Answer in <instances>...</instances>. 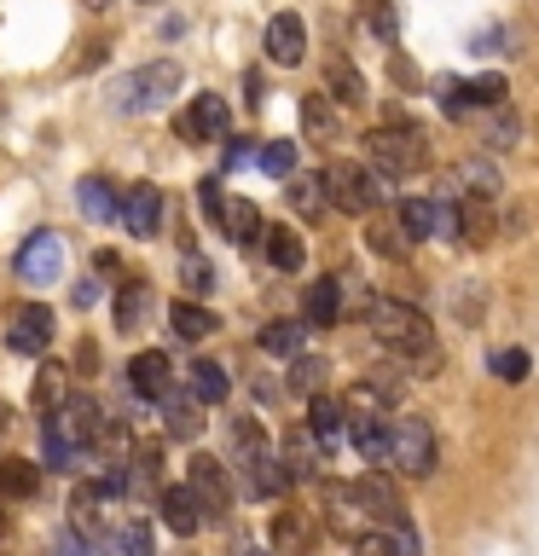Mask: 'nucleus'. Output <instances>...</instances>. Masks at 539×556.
<instances>
[{
	"label": "nucleus",
	"mask_w": 539,
	"mask_h": 556,
	"mask_svg": "<svg viewBox=\"0 0 539 556\" xmlns=\"http://www.w3.org/2000/svg\"><path fill=\"white\" fill-rule=\"evenodd\" d=\"M365 325H372V337L389 348V354L424 359L435 348V330H429V319L412 302H372V307H365Z\"/></svg>",
	"instance_id": "1"
},
{
	"label": "nucleus",
	"mask_w": 539,
	"mask_h": 556,
	"mask_svg": "<svg viewBox=\"0 0 539 556\" xmlns=\"http://www.w3.org/2000/svg\"><path fill=\"white\" fill-rule=\"evenodd\" d=\"M365 156H372L377 174L406 180V174H417V168L429 163V146H424V134H417V128H406V122H389V128L365 134Z\"/></svg>",
	"instance_id": "2"
},
{
	"label": "nucleus",
	"mask_w": 539,
	"mask_h": 556,
	"mask_svg": "<svg viewBox=\"0 0 539 556\" xmlns=\"http://www.w3.org/2000/svg\"><path fill=\"white\" fill-rule=\"evenodd\" d=\"M180 93V64L174 59H151V64H139L134 76H122L116 81V111H134V116H146V111H163V104Z\"/></svg>",
	"instance_id": "3"
},
{
	"label": "nucleus",
	"mask_w": 539,
	"mask_h": 556,
	"mask_svg": "<svg viewBox=\"0 0 539 556\" xmlns=\"http://www.w3.org/2000/svg\"><path fill=\"white\" fill-rule=\"evenodd\" d=\"M319 180H325V198L337 203L342 215H372L377 198H383L377 168H365V163H330Z\"/></svg>",
	"instance_id": "4"
},
{
	"label": "nucleus",
	"mask_w": 539,
	"mask_h": 556,
	"mask_svg": "<svg viewBox=\"0 0 539 556\" xmlns=\"http://www.w3.org/2000/svg\"><path fill=\"white\" fill-rule=\"evenodd\" d=\"M47 424L59 429L76 452H93V446H99V429H104V412H99L93 394H64L59 406L47 412Z\"/></svg>",
	"instance_id": "5"
},
{
	"label": "nucleus",
	"mask_w": 539,
	"mask_h": 556,
	"mask_svg": "<svg viewBox=\"0 0 539 556\" xmlns=\"http://www.w3.org/2000/svg\"><path fill=\"white\" fill-rule=\"evenodd\" d=\"M186 486H191V498H198L203 521H226V516H233V481H226V464L221 458L198 452L191 469H186Z\"/></svg>",
	"instance_id": "6"
},
{
	"label": "nucleus",
	"mask_w": 539,
	"mask_h": 556,
	"mask_svg": "<svg viewBox=\"0 0 539 556\" xmlns=\"http://www.w3.org/2000/svg\"><path fill=\"white\" fill-rule=\"evenodd\" d=\"M389 464L400 469V476H429L435 469V434L424 417H400V424H389Z\"/></svg>",
	"instance_id": "7"
},
{
	"label": "nucleus",
	"mask_w": 539,
	"mask_h": 556,
	"mask_svg": "<svg viewBox=\"0 0 539 556\" xmlns=\"http://www.w3.org/2000/svg\"><path fill=\"white\" fill-rule=\"evenodd\" d=\"M17 278L24 285H59L64 278V238L59 232H29L17 250Z\"/></svg>",
	"instance_id": "8"
},
{
	"label": "nucleus",
	"mask_w": 539,
	"mask_h": 556,
	"mask_svg": "<svg viewBox=\"0 0 539 556\" xmlns=\"http://www.w3.org/2000/svg\"><path fill=\"white\" fill-rule=\"evenodd\" d=\"M226 128H233V116H226V99H221V93H198L180 116H174V134H180L186 146H203V139H226Z\"/></svg>",
	"instance_id": "9"
},
{
	"label": "nucleus",
	"mask_w": 539,
	"mask_h": 556,
	"mask_svg": "<svg viewBox=\"0 0 539 556\" xmlns=\"http://www.w3.org/2000/svg\"><path fill=\"white\" fill-rule=\"evenodd\" d=\"M348 486H354V498H360L365 521H383V528H389V521L406 516V504H400L394 481L383 476V469H365V476H360V481H348Z\"/></svg>",
	"instance_id": "10"
},
{
	"label": "nucleus",
	"mask_w": 539,
	"mask_h": 556,
	"mask_svg": "<svg viewBox=\"0 0 539 556\" xmlns=\"http://www.w3.org/2000/svg\"><path fill=\"white\" fill-rule=\"evenodd\" d=\"M7 342H12V354H47V342H52V307L47 302H24L12 313V325H7Z\"/></svg>",
	"instance_id": "11"
},
{
	"label": "nucleus",
	"mask_w": 539,
	"mask_h": 556,
	"mask_svg": "<svg viewBox=\"0 0 539 556\" xmlns=\"http://www.w3.org/2000/svg\"><path fill=\"white\" fill-rule=\"evenodd\" d=\"M319 545V521L308 510H278L273 516V556H313Z\"/></svg>",
	"instance_id": "12"
},
{
	"label": "nucleus",
	"mask_w": 539,
	"mask_h": 556,
	"mask_svg": "<svg viewBox=\"0 0 539 556\" xmlns=\"http://www.w3.org/2000/svg\"><path fill=\"white\" fill-rule=\"evenodd\" d=\"M261 47H267V59L285 64V70L302 64V59H308V24H302L296 12H278L273 24H267V41H261Z\"/></svg>",
	"instance_id": "13"
},
{
	"label": "nucleus",
	"mask_w": 539,
	"mask_h": 556,
	"mask_svg": "<svg viewBox=\"0 0 539 556\" xmlns=\"http://www.w3.org/2000/svg\"><path fill=\"white\" fill-rule=\"evenodd\" d=\"M122 469H128V476H122V498L151 504L156 498V481H163V446H139Z\"/></svg>",
	"instance_id": "14"
},
{
	"label": "nucleus",
	"mask_w": 539,
	"mask_h": 556,
	"mask_svg": "<svg viewBox=\"0 0 539 556\" xmlns=\"http://www.w3.org/2000/svg\"><path fill=\"white\" fill-rule=\"evenodd\" d=\"M128 382H134V394H139V400H163V394L174 389V365H168L163 348H146V354H134Z\"/></svg>",
	"instance_id": "15"
},
{
	"label": "nucleus",
	"mask_w": 539,
	"mask_h": 556,
	"mask_svg": "<svg viewBox=\"0 0 539 556\" xmlns=\"http://www.w3.org/2000/svg\"><path fill=\"white\" fill-rule=\"evenodd\" d=\"M348 441L360 446L365 464H389V412H354L348 417Z\"/></svg>",
	"instance_id": "16"
},
{
	"label": "nucleus",
	"mask_w": 539,
	"mask_h": 556,
	"mask_svg": "<svg viewBox=\"0 0 539 556\" xmlns=\"http://www.w3.org/2000/svg\"><path fill=\"white\" fill-rule=\"evenodd\" d=\"M243 486H250L255 498H278L290 486V476H285V464H278L267 446H250L243 452Z\"/></svg>",
	"instance_id": "17"
},
{
	"label": "nucleus",
	"mask_w": 539,
	"mask_h": 556,
	"mask_svg": "<svg viewBox=\"0 0 539 556\" xmlns=\"http://www.w3.org/2000/svg\"><path fill=\"white\" fill-rule=\"evenodd\" d=\"M116 215L128 220L134 238H156V220H163V191H156V186H128V198H122Z\"/></svg>",
	"instance_id": "18"
},
{
	"label": "nucleus",
	"mask_w": 539,
	"mask_h": 556,
	"mask_svg": "<svg viewBox=\"0 0 539 556\" xmlns=\"http://www.w3.org/2000/svg\"><path fill=\"white\" fill-rule=\"evenodd\" d=\"M459 232H464V243H493L499 215H493V203H487V191H476V198H464L452 208V238Z\"/></svg>",
	"instance_id": "19"
},
{
	"label": "nucleus",
	"mask_w": 539,
	"mask_h": 556,
	"mask_svg": "<svg viewBox=\"0 0 539 556\" xmlns=\"http://www.w3.org/2000/svg\"><path fill=\"white\" fill-rule=\"evenodd\" d=\"M319 458H325V446L313 441V429H308V424L285 434V452H278V464H285V476H290V481H313V476H319Z\"/></svg>",
	"instance_id": "20"
},
{
	"label": "nucleus",
	"mask_w": 539,
	"mask_h": 556,
	"mask_svg": "<svg viewBox=\"0 0 539 556\" xmlns=\"http://www.w3.org/2000/svg\"><path fill=\"white\" fill-rule=\"evenodd\" d=\"M400 232H406L412 243L417 238H435V232H452V208H441V203H429V198H406L400 203Z\"/></svg>",
	"instance_id": "21"
},
{
	"label": "nucleus",
	"mask_w": 539,
	"mask_h": 556,
	"mask_svg": "<svg viewBox=\"0 0 539 556\" xmlns=\"http://www.w3.org/2000/svg\"><path fill=\"white\" fill-rule=\"evenodd\" d=\"M325 521H330V533H342V539H360L365 533V510H360L354 486L325 481Z\"/></svg>",
	"instance_id": "22"
},
{
	"label": "nucleus",
	"mask_w": 539,
	"mask_h": 556,
	"mask_svg": "<svg viewBox=\"0 0 539 556\" xmlns=\"http://www.w3.org/2000/svg\"><path fill=\"white\" fill-rule=\"evenodd\" d=\"M156 510H163L168 533H180V539H191L203 528V510H198V498H191V486H163V493H156Z\"/></svg>",
	"instance_id": "23"
},
{
	"label": "nucleus",
	"mask_w": 539,
	"mask_h": 556,
	"mask_svg": "<svg viewBox=\"0 0 539 556\" xmlns=\"http://www.w3.org/2000/svg\"><path fill=\"white\" fill-rule=\"evenodd\" d=\"M215 226H221V232L233 238V243H243V250H250V243L267 232V226H261V208H255V203H243V198H226Z\"/></svg>",
	"instance_id": "24"
},
{
	"label": "nucleus",
	"mask_w": 539,
	"mask_h": 556,
	"mask_svg": "<svg viewBox=\"0 0 539 556\" xmlns=\"http://www.w3.org/2000/svg\"><path fill=\"white\" fill-rule=\"evenodd\" d=\"M41 493V464L35 458H0V498H35Z\"/></svg>",
	"instance_id": "25"
},
{
	"label": "nucleus",
	"mask_w": 539,
	"mask_h": 556,
	"mask_svg": "<svg viewBox=\"0 0 539 556\" xmlns=\"http://www.w3.org/2000/svg\"><path fill=\"white\" fill-rule=\"evenodd\" d=\"M308 429H313V441H319L325 452L342 441V406H337V400H330L325 389L308 394Z\"/></svg>",
	"instance_id": "26"
},
{
	"label": "nucleus",
	"mask_w": 539,
	"mask_h": 556,
	"mask_svg": "<svg viewBox=\"0 0 539 556\" xmlns=\"http://www.w3.org/2000/svg\"><path fill=\"white\" fill-rule=\"evenodd\" d=\"M146 313H151V290L139 285V278H122V290H116V330H122V337H134V330L146 325Z\"/></svg>",
	"instance_id": "27"
},
{
	"label": "nucleus",
	"mask_w": 539,
	"mask_h": 556,
	"mask_svg": "<svg viewBox=\"0 0 539 556\" xmlns=\"http://www.w3.org/2000/svg\"><path fill=\"white\" fill-rule=\"evenodd\" d=\"M261 238H267V261H273L278 273H302V261H308V243L296 238V226H267Z\"/></svg>",
	"instance_id": "28"
},
{
	"label": "nucleus",
	"mask_w": 539,
	"mask_h": 556,
	"mask_svg": "<svg viewBox=\"0 0 539 556\" xmlns=\"http://www.w3.org/2000/svg\"><path fill=\"white\" fill-rule=\"evenodd\" d=\"M76 203H82L87 220H111L116 208H122V198L111 191V180H104V174H87V180L76 186Z\"/></svg>",
	"instance_id": "29"
},
{
	"label": "nucleus",
	"mask_w": 539,
	"mask_h": 556,
	"mask_svg": "<svg viewBox=\"0 0 539 556\" xmlns=\"http://www.w3.org/2000/svg\"><path fill=\"white\" fill-rule=\"evenodd\" d=\"M285 198H290V208H296L302 220H319L325 208H330V198H325V180H313V174H290Z\"/></svg>",
	"instance_id": "30"
},
{
	"label": "nucleus",
	"mask_w": 539,
	"mask_h": 556,
	"mask_svg": "<svg viewBox=\"0 0 539 556\" xmlns=\"http://www.w3.org/2000/svg\"><path fill=\"white\" fill-rule=\"evenodd\" d=\"M168 325H174V337H186V342H203L209 330H221V319L203 302H174L168 307Z\"/></svg>",
	"instance_id": "31"
},
{
	"label": "nucleus",
	"mask_w": 539,
	"mask_h": 556,
	"mask_svg": "<svg viewBox=\"0 0 539 556\" xmlns=\"http://www.w3.org/2000/svg\"><path fill=\"white\" fill-rule=\"evenodd\" d=\"M163 417H168V434L174 441H198V429H203V412H198V400H180V394H163Z\"/></svg>",
	"instance_id": "32"
},
{
	"label": "nucleus",
	"mask_w": 539,
	"mask_h": 556,
	"mask_svg": "<svg viewBox=\"0 0 539 556\" xmlns=\"http://www.w3.org/2000/svg\"><path fill=\"white\" fill-rule=\"evenodd\" d=\"M342 319V278H319V285L308 290V325H337Z\"/></svg>",
	"instance_id": "33"
},
{
	"label": "nucleus",
	"mask_w": 539,
	"mask_h": 556,
	"mask_svg": "<svg viewBox=\"0 0 539 556\" xmlns=\"http://www.w3.org/2000/svg\"><path fill=\"white\" fill-rule=\"evenodd\" d=\"M302 128H308V139H319V146H325V139H337V134H342L337 104H330L325 93H308V99H302Z\"/></svg>",
	"instance_id": "34"
},
{
	"label": "nucleus",
	"mask_w": 539,
	"mask_h": 556,
	"mask_svg": "<svg viewBox=\"0 0 539 556\" xmlns=\"http://www.w3.org/2000/svg\"><path fill=\"white\" fill-rule=\"evenodd\" d=\"M226 389H233V382H226V365H215V359L191 365V400H198V406H221Z\"/></svg>",
	"instance_id": "35"
},
{
	"label": "nucleus",
	"mask_w": 539,
	"mask_h": 556,
	"mask_svg": "<svg viewBox=\"0 0 539 556\" xmlns=\"http://www.w3.org/2000/svg\"><path fill=\"white\" fill-rule=\"evenodd\" d=\"M302 337H308V325H290V319H273L267 330H261V348L278 359H296L302 354Z\"/></svg>",
	"instance_id": "36"
},
{
	"label": "nucleus",
	"mask_w": 539,
	"mask_h": 556,
	"mask_svg": "<svg viewBox=\"0 0 539 556\" xmlns=\"http://www.w3.org/2000/svg\"><path fill=\"white\" fill-rule=\"evenodd\" d=\"M330 99H342V104H365V76L348 59H330Z\"/></svg>",
	"instance_id": "37"
},
{
	"label": "nucleus",
	"mask_w": 539,
	"mask_h": 556,
	"mask_svg": "<svg viewBox=\"0 0 539 556\" xmlns=\"http://www.w3.org/2000/svg\"><path fill=\"white\" fill-rule=\"evenodd\" d=\"M180 285H186V295H209V290H215V261L198 255V250H186L180 255Z\"/></svg>",
	"instance_id": "38"
},
{
	"label": "nucleus",
	"mask_w": 539,
	"mask_h": 556,
	"mask_svg": "<svg viewBox=\"0 0 539 556\" xmlns=\"http://www.w3.org/2000/svg\"><path fill=\"white\" fill-rule=\"evenodd\" d=\"M35 406H41V412H52V406H59V400H64V365L59 359H47L41 365V371H35Z\"/></svg>",
	"instance_id": "39"
},
{
	"label": "nucleus",
	"mask_w": 539,
	"mask_h": 556,
	"mask_svg": "<svg viewBox=\"0 0 539 556\" xmlns=\"http://www.w3.org/2000/svg\"><path fill=\"white\" fill-rule=\"evenodd\" d=\"M365 243H372L377 255H389V261H400V255L412 250V238L400 232V226H389V220H372V226H365Z\"/></svg>",
	"instance_id": "40"
},
{
	"label": "nucleus",
	"mask_w": 539,
	"mask_h": 556,
	"mask_svg": "<svg viewBox=\"0 0 539 556\" xmlns=\"http://www.w3.org/2000/svg\"><path fill=\"white\" fill-rule=\"evenodd\" d=\"M325 371H330L325 359L296 354V359H290V389H296V394H319V389H325Z\"/></svg>",
	"instance_id": "41"
},
{
	"label": "nucleus",
	"mask_w": 539,
	"mask_h": 556,
	"mask_svg": "<svg viewBox=\"0 0 539 556\" xmlns=\"http://www.w3.org/2000/svg\"><path fill=\"white\" fill-rule=\"evenodd\" d=\"M255 163L267 168L273 180H290V174H296V146H290V139H267V146H261V156H255Z\"/></svg>",
	"instance_id": "42"
},
{
	"label": "nucleus",
	"mask_w": 539,
	"mask_h": 556,
	"mask_svg": "<svg viewBox=\"0 0 539 556\" xmlns=\"http://www.w3.org/2000/svg\"><path fill=\"white\" fill-rule=\"evenodd\" d=\"M41 452H47V464H52V469H76V458H82V452L70 446L52 424H41Z\"/></svg>",
	"instance_id": "43"
},
{
	"label": "nucleus",
	"mask_w": 539,
	"mask_h": 556,
	"mask_svg": "<svg viewBox=\"0 0 539 556\" xmlns=\"http://www.w3.org/2000/svg\"><path fill=\"white\" fill-rule=\"evenodd\" d=\"M487 365H493V377H499V382H522V377H528V365H534V359L522 354V348H499V354L487 359Z\"/></svg>",
	"instance_id": "44"
},
{
	"label": "nucleus",
	"mask_w": 539,
	"mask_h": 556,
	"mask_svg": "<svg viewBox=\"0 0 539 556\" xmlns=\"http://www.w3.org/2000/svg\"><path fill=\"white\" fill-rule=\"evenodd\" d=\"M383 539H389V551H394V556H424V539H417V528H412L406 516L389 521V533H383Z\"/></svg>",
	"instance_id": "45"
},
{
	"label": "nucleus",
	"mask_w": 539,
	"mask_h": 556,
	"mask_svg": "<svg viewBox=\"0 0 539 556\" xmlns=\"http://www.w3.org/2000/svg\"><path fill=\"white\" fill-rule=\"evenodd\" d=\"M464 93H469V104H499L504 99V76H476V81H464Z\"/></svg>",
	"instance_id": "46"
},
{
	"label": "nucleus",
	"mask_w": 539,
	"mask_h": 556,
	"mask_svg": "<svg viewBox=\"0 0 539 556\" xmlns=\"http://www.w3.org/2000/svg\"><path fill=\"white\" fill-rule=\"evenodd\" d=\"M122 551H128V556H156L146 521H128V528H122Z\"/></svg>",
	"instance_id": "47"
},
{
	"label": "nucleus",
	"mask_w": 539,
	"mask_h": 556,
	"mask_svg": "<svg viewBox=\"0 0 539 556\" xmlns=\"http://www.w3.org/2000/svg\"><path fill=\"white\" fill-rule=\"evenodd\" d=\"M52 556H93V539H82L76 528H64L59 539H52Z\"/></svg>",
	"instance_id": "48"
},
{
	"label": "nucleus",
	"mask_w": 539,
	"mask_h": 556,
	"mask_svg": "<svg viewBox=\"0 0 539 556\" xmlns=\"http://www.w3.org/2000/svg\"><path fill=\"white\" fill-rule=\"evenodd\" d=\"M441 111H447V116H464V111H469L464 81H441Z\"/></svg>",
	"instance_id": "49"
},
{
	"label": "nucleus",
	"mask_w": 539,
	"mask_h": 556,
	"mask_svg": "<svg viewBox=\"0 0 539 556\" xmlns=\"http://www.w3.org/2000/svg\"><path fill=\"white\" fill-rule=\"evenodd\" d=\"M221 203H226L221 198V180H198V208H203L209 220H221Z\"/></svg>",
	"instance_id": "50"
},
{
	"label": "nucleus",
	"mask_w": 539,
	"mask_h": 556,
	"mask_svg": "<svg viewBox=\"0 0 539 556\" xmlns=\"http://www.w3.org/2000/svg\"><path fill=\"white\" fill-rule=\"evenodd\" d=\"M354 556H394V551H389V539H383V533H360L354 539Z\"/></svg>",
	"instance_id": "51"
},
{
	"label": "nucleus",
	"mask_w": 539,
	"mask_h": 556,
	"mask_svg": "<svg viewBox=\"0 0 539 556\" xmlns=\"http://www.w3.org/2000/svg\"><path fill=\"white\" fill-rule=\"evenodd\" d=\"M372 29H377V41H394V12L383 7V0L372 7Z\"/></svg>",
	"instance_id": "52"
},
{
	"label": "nucleus",
	"mask_w": 539,
	"mask_h": 556,
	"mask_svg": "<svg viewBox=\"0 0 539 556\" xmlns=\"http://www.w3.org/2000/svg\"><path fill=\"white\" fill-rule=\"evenodd\" d=\"M104 59V41H82V52H76V70H93Z\"/></svg>",
	"instance_id": "53"
},
{
	"label": "nucleus",
	"mask_w": 539,
	"mask_h": 556,
	"mask_svg": "<svg viewBox=\"0 0 539 556\" xmlns=\"http://www.w3.org/2000/svg\"><path fill=\"white\" fill-rule=\"evenodd\" d=\"M487 139H493V146H511V139H516V116L493 122V134H487Z\"/></svg>",
	"instance_id": "54"
},
{
	"label": "nucleus",
	"mask_w": 539,
	"mask_h": 556,
	"mask_svg": "<svg viewBox=\"0 0 539 556\" xmlns=\"http://www.w3.org/2000/svg\"><path fill=\"white\" fill-rule=\"evenodd\" d=\"M93 273H122V255L116 250H99L93 255Z\"/></svg>",
	"instance_id": "55"
},
{
	"label": "nucleus",
	"mask_w": 539,
	"mask_h": 556,
	"mask_svg": "<svg viewBox=\"0 0 539 556\" xmlns=\"http://www.w3.org/2000/svg\"><path fill=\"white\" fill-rule=\"evenodd\" d=\"M99 302V285H93V278H82V285H76V307H93Z\"/></svg>",
	"instance_id": "56"
},
{
	"label": "nucleus",
	"mask_w": 539,
	"mask_h": 556,
	"mask_svg": "<svg viewBox=\"0 0 539 556\" xmlns=\"http://www.w3.org/2000/svg\"><path fill=\"white\" fill-rule=\"evenodd\" d=\"M76 365H82V371H93V365H99V348L82 342V348H76Z\"/></svg>",
	"instance_id": "57"
},
{
	"label": "nucleus",
	"mask_w": 539,
	"mask_h": 556,
	"mask_svg": "<svg viewBox=\"0 0 539 556\" xmlns=\"http://www.w3.org/2000/svg\"><path fill=\"white\" fill-rule=\"evenodd\" d=\"M233 556H273V551H261V545H233Z\"/></svg>",
	"instance_id": "58"
},
{
	"label": "nucleus",
	"mask_w": 539,
	"mask_h": 556,
	"mask_svg": "<svg viewBox=\"0 0 539 556\" xmlns=\"http://www.w3.org/2000/svg\"><path fill=\"white\" fill-rule=\"evenodd\" d=\"M7 424H12V406H7V400H0V434H7Z\"/></svg>",
	"instance_id": "59"
},
{
	"label": "nucleus",
	"mask_w": 539,
	"mask_h": 556,
	"mask_svg": "<svg viewBox=\"0 0 539 556\" xmlns=\"http://www.w3.org/2000/svg\"><path fill=\"white\" fill-rule=\"evenodd\" d=\"M7 528H12V521H7V510H0V539H7Z\"/></svg>",
	"instance_id": "60"
}]
</instances>
